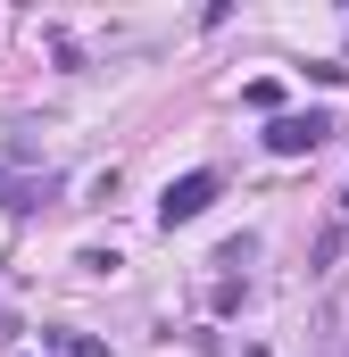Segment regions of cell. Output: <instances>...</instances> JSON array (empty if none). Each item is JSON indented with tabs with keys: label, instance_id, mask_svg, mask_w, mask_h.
Returning a JSON list of instances; mask_svg holds the SVG:
<instances>
[{
	"label": "cell",
	"instance_id": "cell-1",
	"mask_svg": "<svg viewBox=\"0 0 349 357\" xmlns=\"http://www.w3.org/2000/svg\"><path fill=\"white\" fill-rule=\"evenodd\" d=\"M325 133H333V116H325V108H299V116H274V125H266V150H274V158H308Z\"/></svg>",
	"mask_w": 349,
	"mask_h": 357
},
{
	"label": "cell",
	"instance_id": "cell-2",
	"mask_svg": "<svg viewBox=\"0 0 349 357\" xmlns=\"http://www.w3.org/2000/svg\"><path fill=\"white\" fill-rule=\"evenodd\" d=\"M216 191H225V183L208 175V167H200V175H183V183H167V199H158V225H167V233H174V225H191V216H200Z\"/></svg>",
	"mask_w": 349,
	"mask_h": 357
},
{
	"label": "cell",
	"instance_id": "cell-3",
	"mask_svg": "<svg viewBox=\"0 0 349 357\" xmlns=\"http://www.w3.org/2000/svg\"><path fill=\"white\" fill-rule=\"evenodd\" d=\"M42 349H59V357H108L91 333H42Z\"/></svg>",
	"mask_w": 349,
	"mask_h": 357
},
{
	"label": "cell",
	"instance_id": "cell-4",
	"mask_svg": "<svg viewBox=\"0 0 349 357\" xmlns=\"http://www.w3.org/2000/svg\"><path fill=\"white\" fill-rule=\"evenodd\" d=\"M308 258H316V274L333 266V258H341V225H325V233H316V250H308Z\"/></svg>",
	"mask_w": 349,
	"mask_h": 357
},
{
	"label": "cell",
	"instance_id": "cell-5",
	"mask_svg": "<svg viewBox=\"0 0 349 357\" xmlns=\"http://www.w3.org/2000/svg\"><path fill=\"white\" fill-rule=\"evenodd\" d=\"M242 100H250V108H283V84H274V75H258V84L242 91Z\"/></svg>",
	"mask_w": 349,
	"mask_h": 357
}]
</instances>
